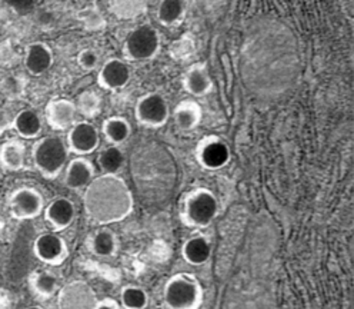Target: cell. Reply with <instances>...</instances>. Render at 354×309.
I'll use <instances>...</instances> for the list:
<instances>
[{
    "label": "cell",
    "mask_w": 354,
    "mask_h": 309,
    "mask_svg": "<svg viewBox=\"0 0 354 309\" xmlns=\"http://www.w3.org/2000/svg\"><path fill=\"white\" fill-rule=\"evenodd\" d=\"M69 149L56 136H46L37 141L32 149V158L39 173L46 179H55L68 162Z\"/></svg>",
    "instance_id": "obj_1"
},
{
    "label": "cell",
    "mask_w": 354,
    "mask_h": 309,
    "mask_svg": "<svg viewBox=\"0 0 354 309\" xmlns=\"http://www.w3.org/2000/svg\"><path fill=\"white\" fill-rule=\"evenodd\" d=\"M202 298L201 283L187 274L171 276L165 286V303L169 309H197Z\"/></svg>",
    "instance_id": "obj_2"
},
{
    "label": "cell",
    "mask_w": 354,
    "mask_h": 309,
    "mask_svg": "<svg viewBox=\"0 0 354 309\" xmlns=\"http://www.w3.org/2000/svg\"><path fill=\"white\" fill-rule=\"evenodd\" d=\"M218 204L216 196L207 189H197L192 192L185 202L183 219L190 227H207L216 218Z\"/></svg>",
    "instance_id": "obj_3"
},
{
    "label": "cell",
    "mask_w": 354,
    "mask_h": 309,
    "mask_svg": "<svg viewBox=\"0 0 354 309\" xmlns=\"http://www.w3.org/2000/svg\"><path fill=\"white\" fill-rule=\"evenodd\" d=\"M44 208L41 193L30 186H21L12 192L9 197L10 215L16 220L37 218Z\"/></svg>",
    "instance_id": "obj_4"
},
{
    "label": "cell",
    "mask_w": 354,
    "mask_h": 309,
    "mask_svg": "<svg viewBox=\"0 0 354 309\" xmlns=\"http://www.w3.org/2000/svg\"><path fill=\"white\" fill-rule=\"evenodd\" d=\"M159 49L158 32L149 25H143L133 30L127 40L124 51L131 59H149L156 55Z\"/></svg>",
    "instance_id": "obj_5"
},
{
    "label": "cell",
    "mask_w": 354,
    "mask_h": 309,
    "mask_svg": "<svg viewBox=\"0 0 354 309\" xmlns=\"http://www.w3.org/2000/svg\"><path fill=\"white\" fill-rule=\"evenodd\" d=\"M33 252L40 262L52 265V267L62 265L69 255L64 239L56 233H43L37 236L33 245Z\"/></svg>",
    "instance_id": "obj_6"
},
{
    "label": "cell",
    "mask_w": 354,
    "mask_h": 309,
    "mask_svg": "<svg viewBox=\"0 0 354 309\" xmlns=\"http://www.w3.org/2000/svg\"><path fill=\"white\" fill-rule=\"evenodd\" d=\"M96 297L91 286L84 282H73L60 292V309H93Z\"/></svg>",
    "instance_id": "obj_7"
},
{
    "label": "cell",
    "mask_w": 354,
    "mask_h": 309,
    "mask_svg": "<svg viewBox=\"0 0 354 309\" xmlns=\"http://www.w3.org/2000/svg\"><path fill=\"white\" fill-rule=\"evenodd\" d=\"M138 119L147 126H160L169 116L166 100L156 94H150L140 99L136 107Z\"/></svg>",
    "instance_id": "obj_8"
},
{
    "label": "cell",
    "mask_w": 354,
    "mask_h": 309,
    "mask_svg": "<svg viewBox=\"0 0 354 309\" xmlns=\"http://www.w3.org/2000/svg\"><path fill=\"white\" fill-rule=\"evenodd\" d=\"M99 145V134L91 123H77L68 135V149L76 154H87Z\"/></svg>",
    "instance_id": "obj_9"
},
{
    "label": "cell",
    "mask_w": 354,
    "mask_h": 309,
    "mask_svg": "<svg viewBox=\"0 0 354 309\" xmlns=\"http://www.w3.org/2000/svg\"><path fill=\"white\" fill-rule=\"evenodd\" d=\"M75 215L76 209L73 202L66 200V197H57L44 209V219L56 232L69 228L73 222Z\"/></svg>",
    "instance_id": "obj_10"
},
{
    "label": "cell",
    "mask_w": 354,
    "mask_h": 309,
    "mask_svg": "<svg viewBox=\"0 0 354 309\" xmlns=\"http://www.w3.org/2000/svg\"><path fill=\"white\" fill-rule=\"evenodd\" d=\"M76 115V106L68 99H53L46 106V121L55 130L68 129Z\"/></svg>",
    "instance_id": "obj_11"
},
{
    "label": "cell",
    "mask_w": 354,
    "mask_h": 309,
    "mask_svg": "<svg viewBox=\"0 0 354 309\" xmlns=\"http://www.w3.org/2000/svg\"><path fill=\"white\" fill-rule=\"evenodd\" d=\"M53 63V52L46 43L36 42L26 48L25 66L30 75L40 76L50 69Z\"/></svg>",
    "instance_id": "obj_12"
},
{
    "label": "cell",
    "mask_w": 354,
    "mask_h": 309,
    "mask_svg": "<svg viewBox=\"0 0 354 309\" xmlns=\"http://www.w3.org/2000/svg\"><path fill=\"white\" fill-rule=\"evenodd\" d=\"M95 175V169L92 164L84 158H76L71 161V164L66 168L64 175V184L68 188L73 191H79L91 185Z\"/></svg>",
    "instance_id": "obj_13"
},
{
    "label": "cell",
    "mask_w": 354,
    "mask_h": 309,
    "mask_svg": "<svg viewBox=\"0 0 354 309\" xmlns=\"http://www.w3.org/2000/svg\"><path fill=\"white\" fill-rule=\"evenodd\" d=\"M26 158V146L20 139L12 138L0 145V166L8 172L24 169Z\"/></svg>",
    "instance_id": "obj_14"
},
{
    "label": "cell",
    "mask_w": 354,
    "mask_h": 309,
    "mask_svg": "<svg viewBox=\"0 0 354 309\" xmlns=\"http://www.w3.org/2000/svg\"><path fill=\"white\" fill-rule=\"evenodd\" d=\"M130 79L129 66L119 59L109 60L99 75V82L107 89H119L124 86Z\"/></svg>",
    "instance_id": "obj_15"
},
{
    "label": "cell",
    "mask_w": 354,
    "mask_h": 309,
    "mask_svg": "<svg viewBox=\"0 0 354 309\" xmlns=\"http://www.w3.org/2000/svg\"><path fill=\"white\" fill-rule=\"evenodd\" d=\"M230 159L229 148L218 141H212L205 143L198 152V161L207 169L223 168Z\"/></svg>",
    "instance_id": "obj_16"
},
{
    "label": "cell",
    "mask_w": 354,
    "mask_h": 309,
    "mask_svg": "<svg viewBox=\"0 0 354 309\" xmlns=\"http://www.w3.org/2000/svg\"><path fill=\"white\" fill-rule=\"evenodd\" d=\"M12 129L24 139H33L41 132L40 116L32 109H24L12 119Z\"/></svg>",
    "instance_id": "obj_17"
},
{
    "label": "cell",
    "mask_w": 354,
    "mask_h": 309,
    "mask_svg": "<svg viewBox=\"0 0 354 309\" xmlns=\"http://www.w3.org/2000/svg\"><path fill=\"white\" fill-rule=\"evenodd\" d=\"M183 258L194 267H201L206 263L212 255V247L209 240L203 236H194L190 238L182 249Z\"/></svg>",
    "instance_id": "obj_18"
},
{
    "label": "cell",
    "mask_w": 354,
    "mask_h": 309,
    "mask_svg": "<svg viewBox=\"0 0 354 309\" xmlns=\"http://www.w3.org/2000/svg\"><path fill=\"white\" fill-rule=\"evenodd\" d=\"M30 286L37 297H40L43 299H48V298H52L57 292L59 282L53 274L41 271V272H36L32 275Z\"/></svg>",
    "instance_id": "obj_19"
},
{
    "label": "cell",
    "mask_w": 354,
    "mask_h": 309,
    "mask_svg": "<svg viewBox=\"0 0 354 309\" xmlns=\"http://www.w3.org/2000/svg\"><path fill=\"white\" fill-rule=\"evenodd\" d=\"M210 78L205 66H194L187 73L186 87L192 95L201 96L205 95L210 89Z\"/></svg>",
    "instance_id": "obj_20"
},
{
    "label": "cell",
    "mask_w": 354,
    "mask_h": 309,
    "mask_svg": "<svg viewBox=\"0 0 354 309\" xmlns=\"http://www.w3.org/2000/svg\"><path fill=\"white\" fill-rule=\"evenodd\" d=\"M123 162H124L123 153L116 146H110V148L104 149L99 157V165L106 175L118 173L122 169Z\"/></svg>",
    "instance_id": "obj_21"
},
{
    "label": "cell",
    "mask_w": 354,
    "mask_h": 309,
    "mask_svg": "<svg viewBox=\"0 0 354 309\" xmlns=\"http://www.w3.org/2000/svg\"><path fill=\"white\" fill-rule=\"evenodd\" d=\"M92 251L97 256H103V258L112 256L116 252L115 235L107 229L99 231L92 239Z\"/></svg>",
    "instance_id": "obj_22"
},
{
    "label": "cell",
    "mask_w": 354,
    "mask_h": 309,
    "mask_svg": "<svg viewBox=\"0 0 354 309\" xmlns=\"http://www.w3.org/2000/svg\"><path fill=\"white\" fill-rule=\"evenodd\" d=\"M201 119V110H198V106L192 102H186L180 105L176 110V122L177 126L183 130H189L194 127Z\"/></svg>",
    "instance_id": "obj_23"
},
{
    "label": "cell",
    "mask_w": 354,
    "mask_h": 309,
    "mask_svg": "<svg viewBox=\"0 0 354 309\" xmlns=\"http://www.w3.org/2000/svg\"><path fill=\"white\" fill-rule=\"evenodd\" d=\"M122 305L126 309H145L149 305V297L139 286H126L120 295Z\"/></svg>",
    "instance_id": "obj_24"
},
{
    "label": "cell",
    "mask_w": 354,
    "mask_h": 309,
    "mask_svg": "<svg viewBox=\"0 0 354 309\" xmlns=\"http://www.w3.org/2000/svg\"><path fill=\"white\" fill-rule=\"evenodd\" d=\"M130 126L126 121L120 118L109 119L104 125V135L112 143H122L129 138Z\"/></svg>",
    "instance_id": "obj_25"
},
{
    "label": "cell",
    "mask_w": 354,
    "mask_h": 309,
    "mask_svg": "<svg viewBox=\"0 0 354 309\" xmlns=\"http://www.w3.org/2000/svg\"><path fill=\"white\" fill-rule=\"evenodd\" d=\"M183 13L182 0H163L159 8V19L166 25H171L180 19Z\"/></svg>",
    "instance_id": "obj_26"
},
{
    "label": "cell",
    "mask_w": 354,
    "mask_h": 309,
    "mask_svg": "<svg viewBox=\"0 0 354 309\" xmlns=\"http://www.w3.org/2000/svg\"><path fill=\"white\" fill-rule=\"evenodd\" d=\"M0 91L9 99H19L25 91V83L19 76H6L0 82Z\"/></svg>",
    "instance_id": "obj_27"
},
{
    "label": "cell",
    "mask_w": 354,
    "mask_h": 309,
    "mask_svg": "<svg viewBox=\"0 0 354 309\" xmlns=\"http://www.w3.org/2000/svg\"><path fill=\"white\" fill-rule=\"evenodd\" d=\"M99 63V58L93 51H83L79 55V64L86 71H93Z\"/></svg>",
    "instance_id": "obj_28"
},
{
    "label": "cell",
    "mask_w": 354,
    "mask_h": 309,
    "mask_svg": "<svg viewBox=\"0 0 354 309\" xmlns=\"http://www.w3.org/2000/svg\"><path fill=\"white\" fill-rule=\"evenodd\" d=\"M96 103H97L96 96L91 92L83 94L79 99V107H80L82 112L86 114V115H91L93 112V109L96 107Z\"/></svg>",
    "instance_id": "obj_29"
},
{
    "label": "cell",
    "mask_w": 354,
    "mask_h": 309,
    "mask_svg": "<svg viewBox=\"0 0 354 309\" xmlns=\"http://www.w3.org/2000/svg\"><path fill=\"white\" fill-rule=\"evenodd\" d=\"M5 3L13 9L16 13H28L32 10L35 0H5Z\"/></svg>",
    "instance_id": "obj_30"
},
{
    "label": "cell",
    "mask_w": 354,
    "mask_h": 309,
    "mask_svg": "<svg viewBox=\"0 0 354 309\" xmlns=\"http://www.w3.org/2000/svg\"><path fill=\"white\" fill-rule=\"evenodd\" d=\"M9 129H12V118L3 107H0V136Z\"/></svg>",
    "instance_id": "obj_31"
},
{
    "label": "cell",
    "mask_w": 354,
    "mask_h": 309,
    "mask_svg": "<svg viewBox=\"0 0 354 309\" xmlns=\"http://www.w3.org/2000/svg\"><path fill=\"white\" fill-rule=\"evenodd\" d=\"M93 309H120V308H119V305H118L116 301L107 298V299H104V301H102V302H97Z\"/></svg>",
    "instance_id": "obj_32"
},
{
    "label": "cell",
    "mask_w": 354,
    "mask_h": 309,
    "mask_svg": "<svg viewBox=\"0 0 354 309\" xmlns=\"http://www.w3.org/2000/svg\"><path fill=\"white\" fill-rule=\"evenodd\" d=\"M26 309H43V308H40V306H29Z\"/></svg>",
    "instance_id": "obj_33"
}]
</instances>
